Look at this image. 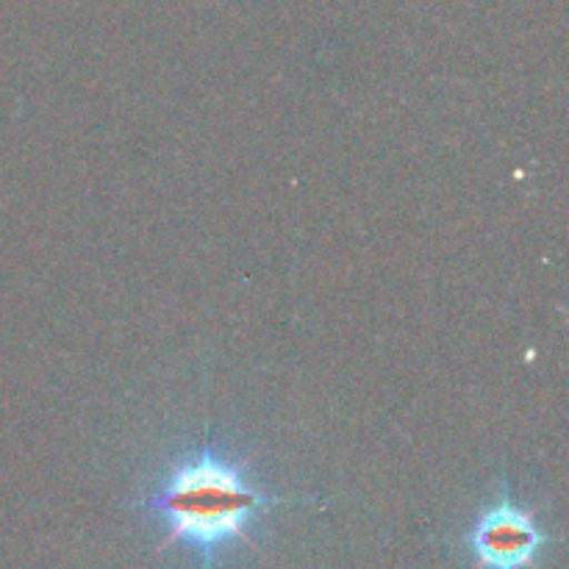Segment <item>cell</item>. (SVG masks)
I'll list each match as a JSON object with an SVG mask.
<instances>
[{"instance_id": "cell-1", "label": "cell", "mask_w": 569, "mask_h": 569, "mask_svg": "<svg viewBox=\"0 0 569 569\" xmlns=\"http://www.w3.org/2000/svg\"><path fill=\"white\" fill-rule=\"evenodd\" d=\"M283 503L278 495L253 487L248 465L206 439L172 459L139 509L167 526L164 548L183 545L200 556V569H214L222 550L250 542V526Z\"/></svg>"}, {"instance_id": "cell-2", "label": "cell", "mask_w": 569, "mask_h": 569, "mask_svg": "<svg viewBox=\"0 0 569 569\" xmlns=\"http://www.w3.org/2000/svg\"><path fill=\"white\" fill-rule=\"evenodd\" d=\"M548 533L533 515L511 498L509 483H500L498 500L472 522L465 545L478 569H533L548 545Z\"/></svg>"}]
</instances>
